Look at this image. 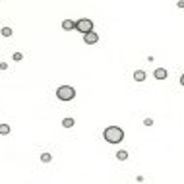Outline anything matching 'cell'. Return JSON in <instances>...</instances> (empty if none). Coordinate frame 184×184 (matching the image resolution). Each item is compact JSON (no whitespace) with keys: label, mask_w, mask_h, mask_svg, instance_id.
<instances>
[{"label":"cell","mask_w":184,"mask_h":184,"mask_svg":"<svg viewBox=\"0 0 184 184\" xmlns=\"http://www.w3.org/2000/svg\"><path fill=\"white\" fill-rule=\"evenodd\" d=\"M103 136H105V140L109 143H118V142H122L124 132H122V128H118V126H109V128H105Z\"/></svg>","instance_id":"obj_1"},{"label":"cell","mask_w":184,"mask_h":184,"mask_svg":"<svg viewBox=\"0 0 184 184\" xmlns=\"http://www.w3.org/2000/svg\"><path fill=\"white\" fill-rule=\"evenodd\" d=\"M56 97H58L60 101H72L76 97V89L72 85H60L58 89H56Z\"/></svg>","instance_id":"obj_2"},{"label":"cell","mask_w":184,"mask_h":184,"mask_svg":"<svg viewBox=\"0 0 184 184\" xmlns=\"http://www.w3.org/2000/svg\"><path fill=\"white\" fill-rule=\"evenodd\" d=\"M76 29L79 31V33H89V31H93V21L91 19H87V18H82V19H78L76 21Z\"/></svg>","instance_id":"obj_3"},{"label":"cell","mask_w":184,"mask_h":184,"mask_svg":"<svg viewBox=\"0 0 184 184\" xmlns=\"http://www.w3.org/2000/svg\"><path fill=\"white\" fill-rule=\"evenodd\" d=\"M84 41H85V45H95L99 41V35H97L95 31H89V33H85V35H84Z\"/></svg>","instance_id":"obj_4"},{"label":"cell","mask_w":184,"mask_h":184,"mask_svg":"<svg viewBox=\"0 0 184 184\" xmlns=\"http://www.w3.org/2000/svg\"><path fill=\"white\" fill-rule=\"evenodd\" d=\"M153 76H155V79H165L167 78V70L165 68H157V70L153 72Z\"/></svg>","instance_id":"obj_5"},{"label":"cell","mask_w":184,"mask_h":184,"mask_svg":"<svg viewBox=\"0 0 184 184\" xmlns=\"http://www.w3.org/2000/svg\"><path fill=\"white\" fill-rule=\"evenodd\" d=\"M62 27H64L66 31H70V29L76 27V21H72V19H64V21H62Z\"/></svg>","instance_id":"obj_6"},{"label":"cell","mask_w":184,"mask_h":184,"mask_svg":"<svg viewBox=\"0 0 184 184\" xmlns=\"http://www.w3.org/2000/svg\"><path fill=\"white\" fill-rule=\"evenodd\" d=\"M134 79H136V82H143V79H145V72L143 70H136L134 72Z\"/></svg>","instance_id":"obj_7"},{"label":"cell","mask_w":184,"mask_h":184,"mask_svg":"<svg viewBox=\"0 0 184 184\" xmlns=\"http://www.w3.org/2000/svg\"><path fill=\"white\" fill-rule=\"evenodd\" d=\"M62 126H64V128H72V126H74V118H64Z\"/></svg>","instance_id":"obj_8"},{"label":"cell","mask_w":184,"mask_h":184,"mask_svg":"<svg viewBox=\"0 0 184 184\" xmlns=\"http://www.w3.org/2000/svg\"><path fill=\"white\" fill-rule=\"evenodd\" d=\"M116 157H118V161H126V159H128V153H126V151H122V149H120V151L116 153Z\"/></svg>","instance_id":"obj_9"},{"label":"cell","mask_w":184,"mask_h":184,"mask_svg":"<svg viewBox=\"0 0 184 184\" xmlns=\"http://www.w3.org/2000/svg\"><path fill=\"white\" fill-rule=\"evenodd\" d=\"M51 159H52V157H51V153H43V155H41V161H43V163H49Z\"/></svg>","instance_id":"obj_10"},{"label":"cell","mask_w":184,"mask_h":184,"mask_svg":"<svg viewBox=\"0 0 184 184\" xmlns=\"http://www.w3.org/2000/svg\"><path fill=\"white\" fill-rule=\"evenodd\" d=\"M10 132V126L8 124H2V126H0V134H8Z\"/></svg>","instance_id":"obj_11"},{"label":"cell","mask_w":184,"mask_h":184,"mask_svg":"<svg viewBox=\"0 0 184 184\" xmlns=\"http://www.w3.org/2000/svg\"><path fill=\"white\" fill-rule=\"evenodd\" d=\"M2 35H4V37H10V35H12V29H10V27H4V29H2Z\"/></svg>","instance_id":"obj_12"},{"label":"cell","mask_w":184,"mask_h":184,"mask_svg":"<svg viewBox=\"0 0 184 184\" xmlns=\"http://www.w3.org/2000/svg\"><path fill=\"white\" fill-rule=\"evenodd\" d=\"M21 58H24V54H21V52H16V54H14V60H16V62H19Z\"/></svg>","instance_id":"obj_13"},{"label":"cell","mask_w":184,"mask_h":184,"mask_svg":"<svg viewBox=\"0 0 184 184\" xmlns=\"http://www.w3.org/2000/svg\"><path fill=\"white\" fill-rule=\"evenodd\" d=\"M143 124H145V126H151V124H153V120H151V118H145V122H143Z\"/></svg>","instance_id":"obj_14"},{"label":"cell","mask_w":184,"mask_h":184,"mask_svg":"<svg viewBox=\"0 0 184 184\" xmlns=\"http://www.w3.org/2000/svg\"><path fill=\"white\" fill-rule=\"evenodd\" d=\"M180 84H182V85H184V74H182V78H180Z\"/></svg>","instance_id":"obj_15"}]
</instances>
